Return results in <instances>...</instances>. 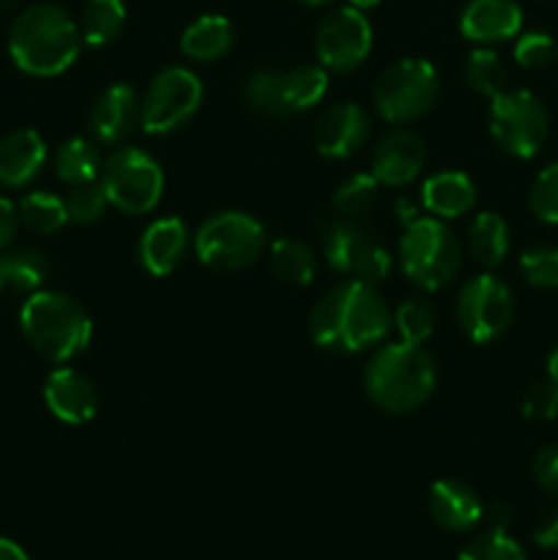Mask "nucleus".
Wrapping results in <instances>:
<instances>
[{
	"mask_svg": "<svg viewBox=\"0 0 558 560\" xmlns=\"http://www.w3.org/2000/svg\"><path fill=\"white\" fill-rule=\"evenodd\" d=\"M392 315L375 284L345 279L315 304L310 331L317 348L332 353H359L381 342Z\"/></svg>",
	"mask_w": 558,
	"mask_h": 560,
	"instance_id": "f257e3e1",
	"label": "nucleus"
},
{
	"mask_svg": "<svg viewBox=\"0 0 558 560\" xmlns=\"http://www.w3.org/2000/svg\"><path fill=\"white\" fill-rule=\"evenodd\" d=\"M80 27L55 3L27 5L9 31V55L25 74L58 77L80 55Z\"/></svg>",
	"mask_w": 558,
	"mask_h": 560,
	"instance_id": "f03ea898",
	"label": "nucleus"
},
{
	"mask_svg": "<svg viewBox=\"0 0 558 560\" xmlns=\"http://www.w3.org/2000/svg\"><path fill=\"white\" fill-rule=\"evenodd\" d=\"M438 372L421 345H383L370 359L364 372V388L372 402L386 413H410L432 397Z\"/></svg>",
	"mask_w": 558,
	"mask_h": 560,
	"instance_id": "7ed1b4c3",
	"label": "nucleus"
},
{
	"mask_svg": "<svg viewBox=\"0 0 558 560\" xmlns=\"http://www.w3.org/2000/svg\"><path fill=\"white\" fill-rule=\"evenodd\" d=\"M20 328L31 348L47 361L66 364L88 348L93 334L91 315L80 301L58 290H36L20 310Z\"/></svg>",
	"mask_w": 558,
	"mask_h": 560,
	"instance_id": "20e7f679",
	"label": "nucleus"
},
{
	"mask_svg": "<svg viewBox=\"0 0 558 560\" xmlns=\"http://www.w3.org/2000/svg\"><path fill=\"white\" fill-rule=\"evenodd\" d=\"M399 262L416 288L441 290L457 277L463 246L441 219L416 217L399 238Z\"/></svg>",
	"mask_w": 558,
	"mask_h": 560,
	"instance_id": "39448f33",
	"label": "nucleus"
},
{
	"mask_svg": "<svg viewBox=\"0 0 558 560\" xmlns=\"http://www.w3.org/2000/svg\"><path fill=\"white\" fill-rule=\"evenodd\" d=\"M441 77L425 58H403L388 66L372 88V102L388 124H414L438 102Z\"/></svg>",
	"mask_w": 558,
	"mask_h": 560,
	"instance_id": "423d86ee",
	"label": "nucleus"
},
{
	"mask_svg": "<svg viewBox=\"0 0 558 560\" xmlns=\"http://www.w3.org/2000/svg\"><path fill=\"white\" fill-rule=\"evenodd\" d=\"M266 249V228L244 211H222L200 224L195 252L213 271L249 268Z\"/></svg>",
	"mask_w": 558,
	"mask_h": 560,
	"instance_id": "0eeeda50",
	"label": "nucleus"
},
{
	"mask_svg": "<svg viewBox=\"0 0 558 560\" xmlns=\"http://www.w3.org/2000/svg\"><path fill=\"white\" fill-rule=\"evenodd\" d=\"M102 186L109 206L118 211L140 217L153 211L162 200L164 175L156 159L140 148H115L102 164Z\"/></svg>",
	"mask_w": 558,
	"mask_h": 560,
	"instance_id": "6e6552de",
	"label": "nucleus"
},
{
	"mask_svg": "<svg viewBox=\"0 0 558 560\" xmlns=\"http://www.w3.org/2000/svg\"><path fill=\"white\" fill-rule=\"evenodd\" d=\"M321 244L328 266L348 279L381 284L392 271V257L381 241L353 219L334 217L321 224Z\"/></svg>",
	"mask_w": 558,
	"mask_h": 560,
	"instance_id": "1a4fd4ad",
	"label": "nucleus"
},
{
	"mask_svg": "<svg viewBox=\"0 0 558 560\" xmlns=\"http://www.w3.org/2000/svg\"><path fill=\"white\" fill-rule=\"evenodd\" d=\"M490 135L498 148L518 159H531L545 145L550 115L531 91H503L490 98Z\"/></svg>",
	"mask_w": 558,
	"mask_h": 560,
	"instance_id": "9d476101",
	"label": "nucleus"
},
{
	"mask_svg": "<svg viewBox=\"0 0 558 560\" xmlns=\"http://www.w3.org/2000/svg\"><path fill=\"white\" fill-rule=\"evenodd\" d=\"M202 102V85L197 74L184 66L162 69L148 85L140 102V126L148 135H170L181 129Z\"/></svg>",
	"mask_w": 558,
	"mask_h": 560,
	"instance_id": "9b49d317",
	"label": "nucleus"
},
{
	"mask_svg": "<svg viewBox=\"0 0 558 560\" xmlns=\"http://www.w3.org/2000/svg\"><path fill=\"white\" fill-rule=\"evenodd\" d=\"M512 315V290L492 273H479L460 288L457 323L470 342H496L498 337L507 334Z\"/></svg>",
	"mask_w": 558,
	"mask_h": 560,
	"instance_id": "f8f14e48",
	"label": "nucleus"
},
{
	"mask_svg": "<svg viewBox=\"0 0 558 560\" xmlns=\"http://www.w3.org/2000/svg\"><path fill=\"white\" fill-rule=\"evenodd\" d=\"M372 49V25L364 11L353 5L323 16L315 33V55L326 71H353L367 60Z\"/></svg>",
	"mask_w": 558,
	"mask_h": 560,
	"instance_id": "ddd939ff",
	"label": "nucleus"
},
{
	"mask_svg": "<svg viewBox=\"0 0 558 560\" xmlns=\"http://www.w3.org/2000/svg\"><path fill=\"white\" fill-rule=\"evenodd\" d=\"M140 126V98L126 82L104 88L88 109V131L96 145H120Z\"/></svg>",
	"mask_w": 558,
	"mask_h": 560,
	"instance_id": "4468645a",
	"label": "nucleus"
},
{
	"mask_svg": "<svg viewBox=\"0 0 558 560\" xmlns=\"http://www.w3.org/2000/svg\"><path fill=\"white\" fill-rule=\"evenodd\" d=\"M372 118L361 104L342 102L328 107L315 124V148L321 156L348 159L367 142Z\"/></svg>",
	"mask_w": 558,
	"mask_h": 560,
	"instance_id": "2eb2a0df",
	"label": "nucleus"
},
{
	"mask_svg": "<svg viewBox=\"0 0 558 560\" xmlns=\"http://www.w3.org/2000/svg\"><path fill=\"white\" fill-rule=\"evenodd\" d=\"M425 159V142L419 135H414L410 129H394L377 142L375 153H372V175L377 184L399 189L421 173Z\"/></svg>",
	"mask_w": 558,
	"mask_h": 560,
	"instance_id": "dca6fc26",
	"label": "nucleus"
},
{
	"mask_svg": "<svg viewBox=\"0 0 558 560\" xmlns=\"http://www.w3.org/2000/svg\"><path fill=\"white\" fill-rule=\"evenodd\" d=\"M44 402L63 424H88L98 410V392L82 372L60 366L44 383Z\"/></svg>",
	"mask_w": 558,
	"mask_h": 560,
	"instance_id": "f3484780",
	"label": "nucleus"
},
{
	"mask_svg": "<svg viewBox=\"0 0 558 560\" xmlns=\"http://www.w3.org/2000/svg\"><path fill=\"white\" fill-rule=\"evenodd\" d=\"M523 27V9L518 0H468L460 14V33L468 42L496 44L514 38Z\"/></svg>",
	"mask_w": 558,
	"mask_h": 560,
	"instance_id": "a211bd4d",
	"label": "nucleus"
},
{
	"mask_svg": "<svg viewBox=\"0 0 558 560\" xmlns=\"http://www.w3.org/2000/svg\"><path fill=\"white\" fill-rule=\"evenodd\" d=\"M186 249H189V233L186 224L178 217H164L148 224L137 244V257H140L142 268L153 277H167L184 260Z\"/></svg>",
	"mask_w": 558,
	"mask_h": 560,
	"instance_id": "6ab92c4d",
	"label": "nucleus"
},
{
	"mask_svg": "<svg viewBox=\"0 0 558 560\" xmlns=\"http://www.w3.org/2000/svg\"><path fill=\"white\" fill-rule=\"evenodd\" d=\"M432 520L441 528L463 534V530L476 528L485 517V506L481 498L476 495L474 487L457 479H441L430 487V498H427Z\"/></svg>",
	"mask_w": 558,
	"mask_h": 560,
	"instance_id": "aec40b11",
	"label": "nucleus"
},
{
	"mask_svg": "<svg viewBox=\"0 0 558 560\" xmlns=\"http://www.w3.org/2000/svg\"><path fill=\"white\" fill-rule=\"evenodd\" d=\"M47 162V145L33 129H16L0 140V184L5 189H22L42 173Z\"/></svg>",
	"mask_w": 558,
	"mask_h": 560,
	"instance_id": "412c9836",
	"label": "nucleus"
},
{
	"mask_svg": "<svg viewBox=\"0 0 558 560\" xmlns=\"http://www.w3.org/2000/svg\"><path fill=\"white\" fill-rule=\"evenodd\" d=\"M476 189L474 180L457 170H443L432 178L425 180L421 186V206L432 213L435 219H454L463 217L474 208Z\"/></svg>",
	"mask_w": 558,
	"mask_h": 560,
	"instance_id": "4be33fe9",
	"label": "nucleus"
},
{
	"mask_svg": "<svg viewBox=\"0 0 558 560\" xmlns=\"http://www.w3.org/2000/svg\"><path fill=\"white\" fill-rule=\"evenodd\" d=\"M233 47V25L219 14H202L181 33V52L200 63L224 58Z\"/></svg>",
	"mask_w": 558,
	"mask_h": 560,
	"instance_id": "5701e85b",
	"label": "nucleus"
},
{
	"mask_svg": "<svg viewBox=\"0 0 558 560\" xmlns=\"http://www.w3.org/2000/svg\"><path fill=\"white\" fill-rule=\"evenodd\" d=\"M124 25V0H88V3L82 5L80 22H77L82 44H88V47H107L109 42H115V38L120 36Z\"/></svg>",
	"mask_w": 558,
	"mask_h": 560,
	"instance_id": "b1692460",
	"label": "nucleus"
},
{
	"mask_svg": "<svg viewBox=\"0 0 558 560\" xmlns=\"http://www.w3.org/2000/svg\"><path fill=\"white\" fill-rule=\"evenodd\" d=\"M53 162L58 178L69 186L96 180L102 173V153H98L96 142L85 140V137H71V140L60 142Z\"/></svg>",
	"mask_w": 558,
	"mask_h": 560,
	"instance_id": "393cba45",
	"label": "nucleus"
},
{
	"mask_svg": "<svg viewBox=\"0 0 558 560\" xmlns=\"http://www.w3.org/2000/svg\"><path fill=\"white\" fill-rule=\"evenodd\" d=\"M49 279V262L36 249L0 252V284L16 293H36Z\"/></svg>",
	"mask_w": 558,
	"mask_h": 560,
	"instance_id": "a878e982",
	"label": "nucleus"
},
{
	"mask_svg": "<svg viewBox=\"0 0 558 560\" xmlns=\"http://www.w3.org/2000/svg\"><path fill=\"white\" fill-rule=\"evenodd\" d=\"M468 252L479 266L498 268L509 255V228L498 213H479L468 228Z\"/></svg>",
	"mask_w": 558,
	"mask_h": 560,
	"instance_id": "bb28decb",
	"label": "nucleus"
},
{
	"mask_svg": "<svg viewBox=\"0 0 558 560\" xmlns=\"http://www.w3.org/2000/svg\"><path fill=\"white\" fill-rule=\"evenodd\" d=\"M268 260H271L274 273H277L282 282L293 284V288H304V284H310L312 279H315V255H312L310 246H304L301 241L277 238L268 246Z\"/></svg>",
	"mask_w": 558,
	"mask_h": 560,
	"instance_id": "cd10ccee",
	"label": "nucleus"
},
{
	"mask_svg": "<svg viewBox=\"0 0 558 560\" xmlns=\"http://www.w3.org/2000/svg\"><path fill=\"white\" fill-rule=\"evenodd\" d=\"M328 91V74L323 66H295L282 74V93L290 115L312 109Z\"/></svg>",
	"mask_w": 558,
	"mask_h": 560,
	"instance_id": "c85d7f7f",
	"label": "nucleus"
},
{
	"mask_svg": "<svg viewBox=\"0 0 558 560\" xmlns=\"http://www.w3.org/2000/svg\"><path fill=\"white\" fill-rule=\"evenodd\" d=\"M241 96L244 104L257 115H268V118H284L290 115L288 104H284L282 93V74L271 69H257L241 85Z\"/></svg>",
	"mask_w": 558,
	"mask_h": 560,
	"instance_id": "c756f323",
	"label": "nucleus"
},
{
	"mask_svg": "<svg viewBox=\"0 0 558 560\" xmlns=\"http://www.w3.org/2000/svg\"><path fill=\"white\" fill-rule=\"evenodd\" d=\"M20 222L25 224L33 233H58L66 222H69V213H66L63 197L49 195V191H27L20 200Z\"/></svg>",
	"mask_w": 558,
	"mask_h": 560,
	"instance_id": "7c9ffc66",
	"label": "nucleus"
},
{
	"mask_svg": "<svg viewBox=\"0 0 558 560\" xmlns=\"http://www.w3.org/2000/svg\"><path fill=\"white\" fill-rule=\"evenodd\" d=\"M465 82L481 96L496 98L503 91H509V71L492 49H474L465 60Z\"/></svg>",
	"mask_w": 558,
	"mask_h": 560,
	"instance_id": "2f4dec72",
	"label": "nucleus"
},
{
	"mask_svg": "<svg viewBox=\"0 0 558 560\" xmlns=\"http://www.w3.org/2000/svg\"><path fill=\"white\" fill-rule=\"evenodd\" d=\"M377 186L381 184H377L372 173H353L350 178H345L337 186V191H334V211H337V217H364L372 208V202H375Z\"/></svg>",
	"mask_w": 558,
	"mask_h": 560,
	"instance_id": "473e14b6",
	"label": "nucleus"
},
{
	"mask_svg": "<svg viewBox=\"0 0 558 560\" xmlns=\"http://www.w3.org/2000/svg\"><path fill=\"white\" fill-rule=\"evenodd\" d=\"M63 202H66V213H69V222L74 224L98 222L109 206L102 180H88V184L69 186Z\"/></svg>",
	"mask_w": 558,
	"mask_h": 560,
	"instance_id": "72a5a7b5",
	"label": "nucleus"
},
{
	"mask_svg": "<svg viewBox=\"0 0 558 560\" xmlns=\"http://www.w3.org/2000/svg\"><path fill=\"white\" fill-rule=\"evenodd\" d=\"M394 328L403 342L421 345L435 328V312L425 299H408L394 312Z\"/></svg>",
	"mask_w": 558,
	"mask_h": 560,
	"instance_id": "f704fd0d",
	"label": "nucleus"
},
{
	"mask_svg": "<svg viewBox=\"0 0 558 560\" xmlns=\"http://www.w3.org/2000/svg\"><path fill=\"white\" fill-rule=\"evenodd\" d=\"M520 271H523L525 282L542 290L558 288V246L539 244L531 246L520 255Z\"/></svg>",
	"mask_w": 558,
	"mask_h": 560,
	"instance_id": "c9c22d12",
	"label": "nucleus"
},
{
	"mask_svg": "<svg viewBox=\"0 0 558 560\" xmlns=\"http://www.w3.org/2000/svg\"><path fill=\"white\" fill-rule=\"evenodd\" d=\"M460 560H525V552L507 530L490 528L465 545Z\"/></svg>",
	"mask_w": 558,
	"mask_h": 560,
	"instance_id": "e433bc0d",
	"label": "nucleus"
},
{
	"mask_svg": "<svg viewBox=\"0 0 558 560\" xmlns=\"http://www.w3.org/2000/svg\"><path fill=\"white\" fill-rule=\"evenodd\" d=\"M528 206L536 219L558 224V164L542 170L528 189Z\"/></svg>",
	"mask_w": 558,
	"mask_h": 560,
	"instance_id": "4c0bfd02",
	"label": "nucleus"
},
{
	"mask_svg": "<svg viewBox=\"0 0 558 560\" xmlns=\"http://www.w3.org/2000/svg\"><path fill=\"white\" fill-rule=\"evenodd\" d=\"M553 58H556V42H553V36H547V33H523V36L518 38V44H514V60H518L523 69H542V66L550 63Z\"/></svg>",
	"mask_w": 558,
	"mask_h": 560,
	"instance_id": "58836bf2",
	"label": "nucleus"
},
{
	"mask_svg": "<svg viewBox=\"0 0 558 560\" xmlns=\"http://www.w3.org/2000/svg\"><path fill=\"white\" fill-rule=\"evenodd\" d=\"M523 416L528 421H550L558 416V383L542 381L525 392Z\"/></svg>",
	"mask_w": 558,
	"mask_h": 560,
	"instance_id": "ea45409f",
	"label": "nucleus"
},
{
	"mask_svg": "<svg viewBox=\"0 0 558 560\" xmlns=\"http://www.w3.org/2000/svg\"><path fill=\"white\" fill-rule=\"evenodd\" d=\"M534 479L547 495L558 498V443L539 448L534 457Z\"/></svg>",
	"mask_w": 558,
	"mask_h": 560,
	"instance_id": "a19ab883",
	"label": "nucleus"
},
{
	"mask_svg": "<svg viewBox=\"0 0 558 560\" xmlns=\"http://www.w3.org/2000/svg\"><path fill=\"white\" fill-rule=\"evenodd\" d=\"M16 228H20V213H16L14 202L0 197V252H5V246L14 241Z\"/></svg>",
	"mask_w": 558,
	"mask_h": 560,
	"instance_id": "79ce46f5",
	"label": "nucleus"
},
{
	"mask_svg": "<svg viewBox=\"0 0 558 560\" xmlns=\"http://www.w3.org/2000/svg\"><path fill=\"white\" fill-rule=\"evenodd\" d=\"M534 541L539 547H545V550H556V547H558V509L547 512L545 517L536 523Z\"/></svg>",
	"mask_w": 558,
	"mask_h": 560,
	"instance_id": "37998d69",
	"label": "nucleus"
},
{
	"mask_svg": "<svg viewBox=\"0 0 558 560\" xmlns=\"http://www.w3.org/2000/svg\"><path fill=\"white\" fill-rule=\"evenodd\" d=\"M481 520H487V523H490V528L507 530L509 523H512V506H509V503H503V501L492 503V506L487 509L485 517H481Z\"/></svg>",
	"mask_w": 558,
	"mask_h": 560,
	"instance_id": "c03bdc74",
	"label": "nucleus"
},
{
	"mask_svg": "<svg viewBox=\"0 0 558 560\" xmlns=\"http://www.w3.org/2000/svg\"><path fill=\"white\" fill-rule=\"evenodd\" d=\"M0 560H31V558H27V552L22 550L16 541L3 539V536H0Z\"/></svg>",
	"mask_w": 558,
	"mask_h": 560,
	"instance_id": "a18cd8bd",
	"label": "nucleus"
},
{
	"mask_svg": "<svg viewBox=\"0 0 558 560\" xmlns=\"http://www.w3.org/2000/svg\"><path fill=\"white\" fill-rule=\"evenodd\" d=\"M547 375H550V381L558 383V345L553 348L550 359H547Z\"/></svg>",
	"mask_w": 558,
	"mask_h": 560,
	"instance_id": "49530a36",
	"label": "nucleus"
},
{
	"mask_svg": "<svg viewBox=\"0 0 558 560\" xmlns=\"http://www.w3.org/2000/svg\"><path fill=\"white\" fill-rule=\"evenodd\" d=\"M350 5H353V9H359V11H367V9H375L377 3H381V0H348Z\"/></svg>",
	"mask_w": 558,
	"mask_h": 560,
	"instance_id": "de8ad7c7",
	"label": "nucleus"
},
{
	"mask_svg": "<svg viewBox=\"0 0 558 560\" xmlns=\"http://www.w3.org/2000/svg\"><path fill=\"white\" fill-rule=\"evenodd\" d=\"M299 3H304V5H323V3H328V0H299Z\"/></svg>",
	"mask_w": 558,
	"mask_h": 560,
	"instance_id": "09e8293b",
	"label": "nucleus"
},
{
	"mask_svg": "<svg viewBox=\"0 0 558 560\" xmlns=\"http://www.w3.org/2000/svg\"><path fill=\"white\" fill-rule=\"evenodd\" d=\"M556 55H558V42H556Z\"/></svg>",
	"mask_w": 558,
	"mask_h": 560,
	"instance_id": "8fccbe9b",
	"label": "nucleus"
},
{
	"mask_svg": "<svg viewBox=\"0 0 558 560\" xmlns=\"http://www.w3.org/2000/svg\"><path fill=\"white\" fill-rule=\"evenodd\" d=\"M0 290H3V284H0Z\"/></svg>",
	"mask_w": 558,
	"mask_h": 560,
	"instance_id": "3c124183",
	"label": "nucleus"
}]
</instances>
